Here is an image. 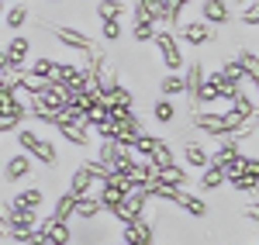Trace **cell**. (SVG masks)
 <instances>
[{"instance_id":"33","label":"cell","mask_w":259,"mask_h":245,"mask_svg":"<svg viewBox=\"0 0 259 245\" xmlns=\"http://www.w3.org/2000/svg\"><path fill=\"white\" fill-rule=\"evenodd\" d=\"M118 245H124V242H118Z\"/></svg>"},{"instance_id":"4","label":"cell","mask_w":259,"mask_h":245,"mask_svg":"<svg viewBox=\"0 0 259 245\" xmlns=\"http://www.w3.org/2000/svg\"><path fill=\"white\" fill-rule=\"evenodd\" d=\"M177 28H180V41L183 45H194V48H200V45H207V41L214 38V28L204 24V21H183Z\"/></svg>"},{"instance_id":"6","label":"cell","mask_w":259,"mask_h":245,"mask_svg":"<svg viewBox=\"0 0 259 245\" xmlns=\"http://www.w3.org/2000/svg\"><path fill=\"white\" fill-rule=\"evenodd\" d=\"M31 169H35L31 156H28V152H18V156H11V159L4 163V180H7V183H21V180L31 176Z\"/></svg>"},{"instance_id":"30","label":"cell","mask_w":259,"mask_h":245,"mask_svg":"<svg viewBox=\"0 0 259 245\" xmlns=\"http://www.w3.org/2000/svg\"><path fill=\"white\" fill-rule=\"evenodd\" d=\"M235 4H242V7H245V4H256V0H235Z\"/></svg>"},{"instance_id":"23","label":"cell","mask_w":259,"mask_h":245,"mask_svg":"<svg viewBox=\"0 0 259 245\" xmlns=\"http://www.w3.org/2000/svg\"><path fill=\"white\" fill-rule=\"evenodd\" d=\"M121 14H124V4H121V0H97V18L100 21L121 18Z\"/></svg>"},{"instance_id":"27","label":"cell","mask_w":259,"mask_h":245,"mask_svg":"<svg viewBox=\"0 0 259 245\" xmlns=\"http://www.w3.org/2000/svg\"><path fill=\"white\" fill-rule=\"evenodd\" d=\"M232 186L239 190V193H249V197H256V173H245V176H235Z\"/></svg>"},{"instance_id":"19","label":"cell","mask_w":259,"mask_h":245,"mask_svg":"<svg viewBox=\"0 0 259 245\" xmlns=\"http://www.w3.org/2000/svg\"><path fill=\"white\" fill-rule=\"evenodd\" d=\"M204 76H207V73H204L200 59H194V62H190V69H187V76H183V93H194L200 83H204Z\"/></svg>"},{"instance_id":"8","label":"cell","mask_w":259,"mask_h":245,"mask_svg":"<svg viewBox=\"0 0 259 245\" xmlns=\"http://www.w3.org/2000/svg\"><path fill=\"white\" fill-rule=\"evenodd\" d=\"M52 35H56V38H59L62 45H66V48H83L87 56H90V52L97 48V45L87 38L83 31H73V28H52Z\"/></svg>"},{"instance_id":"2","label":"cell","mask_w":259,"mask_h":245,"mask_svg":"<svg viewBox=\"0 0 259 245\" xmlns=\"http://www.w3.org/2000/svg\"><path fill=\"white\" fill-rule=\"evenodd\" d=\"M14 131H18L14 142H18L31 159H38V163H45V166H56L59 152H56V145L49 142V138H41L38 131H31V128H14Z\"/></svg>"},{"instance_id":"20","label":"cell","mask_w":259,"mask_h":245,"mask_svg":"<svg viewBox=\"0 0 259 245\" xmlns=\"http://www.w3.org/2000/svg\"><path fill=\"white\" fill-rule=\"evenodd\" d=\"M177 204L183 207L187 214H194V218H204V214H207V204L200 201L197 193H180V201H177Z\"/></svg>"},{"instance_id":"15","label":"cell","mask_w":259,"mask_h":245,"mask_svg":"<svg viewBox=\"0 0 259 245\" xmlns=\"http://www.w3.org/2000/svg\"><path fill=\"white\" fill-rule=\"evenodd\" d=\"M52 69H56V59H52V56H41V59H35L31 66H24V73L35 76V80H52Z\"/></svg>"},{"instance_id":"29","label":"cell","mask_w":259,"mask_h":245,"mask_svg":"<svg viewBox=\"0 0 259 245\" xmlns=\"http://www.w3.org/2000/svg\"><path fill=\"white\" fill-rule=\"evenodd\" d=\"M239 24L242 28H256V4H245V7H242Z\"/></svg>"},{"instance_id":"1","label":"cell","mask_w":259,"mask_h":245,"mask_svg":"<svg viewBox=\"0 0 259 245\" xmlns=\"http://www.w3.org/2000/svg\"><path fill=\"white\" fill-rule=\"evenodd\" d=\"M190 124L200 128L207 138H228V135H239L242 121L235 114H221V111H194L190 114Z\"/></svg>"},{"instance_id":"18","label":"cell","mask_w":259,"mask_h":245,"mask_svg":"<svg viewBox=\"0 0 259 245\" xmlns=\"http://www.w3.org/2000/svg\"><path fill=\"white\" fill-rule=\"evenodd\" d=\"M90 186H94L90 169H87V166H83V169H76V173H73V180H69V193H73V197H83Z\"/></svg>"},{"instance_id":"24","label":"cell","mask_w":259,"mask_h":245,"mask_svg":"<svg viewBox=\"0 0 259 245\" xmlns=\"http://www.w3.org/2000/svg\"><path fill=\"white\" fill-rule=\"evenodd\" d=\"M159 90H162V97H177V93H183V76H180V73L162 76V80H159Z\"/></svg>"},{"instance_id":"21","label":"cell","mask_w":259,"mask_h":245,"mask_svg":"<svg viewBox=\"0 0 259 245\" xmlns=\"http://www.w3.org/2000/svg\"><path fill=\"white\" fill-rule=\"evenodd\" d=\"M152 118H156L159 124H173L177 121V107L166 101V97H159V101L152 104Z\"/></svg>"},{"instance_id":"10","label":"cell","mask_w":259,"mask_h":245,"mask_svg":"<svg viewBox=\"0 0 259 245\" xmlns=\"http://www.w3.org/2000/svg\"><path fill=\"white\" fill-rule=\"evenodd\" d=\"M41 201H45V190L28 186V190H18V193L11 197V207H21V211H38Z\"/></svg>"},{"instance_id":"7","label":"cell","mask_w":259,"mask_h":245,"mask_svg":"<svg viewBox=\"0 0 259 245\" xmlns=\"http://www.w3.org/2000/svg\"><path fill=\"white\" fill-rule=\"evenodd\" d=\"M124 245H152V225L145 218H132L124 225Z\"/></svg>"},{"instance_id":"31","label":"cell","mask_w":259,"mask_h":245,"mask_svg":"<svg viewBox=\"0 0 259 245\" xmlns=\"http://www.w3.org/2000/svg\"><path fill=\"white\" fill-rule=\"evenodd\" d=\"M49 4H62V0H49Z\"/></svg>"},{"instance_id":"22","label":"cell","mask_w":259,"mask_h":245,"mask_svg":"<svg viewBox=\"0 0 259 245\" xmlns=\"http://www.w3.org/2000/svg\"><path fill=\"white\" fill-rule=\"evenodd\" d=\"M149 166L152 169H162V166H173V149L166 142H156V149H152V156H149Z\"/></svg>"},{"instance_id":"28","label":"cell","mask_w":259,"mask_h":245,"mask_svg":"<svg viewBox=\"0 0 259 245\" xmlns=\"http://www.w3.org/2000/svg\"><path fill=\"white\" fill-rule=\"evenodd\" d=\"M156 142H159V138H152V135H145V131H142V135H135V152H142V156H152V149H156Z\"/></svg>"},{"instance_id":"5","label":"cell","mask_w":259,"mask_h":245,"mask_svg":"<svg viewBox=\"0 0 259 245\" xmlns=\"http://www.w3.org/2000/svg\"><path fill=\"white\" fill-rule=\"evenodd\" d=\"M200 21L211 24V28H221L232 21V7L228 0H200Z\"/></svg>"},{"instance_id":"32","label":"cell","mask_w":259,"mask_h":245,"mask_svg":"<svg viewBox=\"0 0 259 245\" xmlns=\"http://www.w3.org/2000/svg\"><path fill=\"white\" fill-rule=\"evenodd\" d=\"M45 245H56V242H49V238H45Z\"/></svg>"},{"instance_id":"14","label":"cell","mask_w":259,"mask_h":245,"mask_svg":"<svg viewBox=\"0 0 259 245\" xmlns=\"http://www.w3.org/2000/svg\"><path fill=\"white\" fill-rule=\"evenodd\" d=\"M225 183V169H221L214 159L204 166V176H200V190H218V186Z\"/></svg>"},{"instance_id":"11","label":"cell","mask_w":259,"mask_h":245,"mask_svg":"<svg viewBox=\"0 0 259 245\" xmlns=\"http://www.w3.org/2000/svg\"><path fill=\"white\" fill-rule=\"evenodd\" d=\"M232 114H235L242 124L252 121V118H256V101H252V97H245V93L239 90V93L232 97Z\"/></svg>"},{"instance_id":"12","label":"cell","mask_w":259,"mask_h":245,"mask_svg":"<svg viewBox=\"0 0 259 245\" xmlns=\"http://www.w3.org/2000/svg\"><path fill=\"white\" fill-rule=\"evenodd\" d=\"M183 159H187V166H194V169H204V166L211 163V152L200 142H187L183 145Z\"/></svg>"},{"instance_id":"26","label":"cell","mask_w":259,"mask_h":245,"mask_svg":"<svg viewBox=\"0 0 259 245\" xmlns=\"http://www.w3.org/2000/svg\"><path fill=\"white\" fill-rule=\"evenodd\" d=\"M100 38H104V41H118L121 38V18L100 21Z\"/></svg>"},{"instance_id":"3","label":"cell","mask_w":259,"mask_h":245,"mask_svg":"<svg viewBox=\"0 0 259 245\" xmlns=\"http://www.w3.org/2000/svg\"><path fill=\"white\" fill-rule=\"evenodd\" d=\"M152 41H156V48L162 52V62H166V69H169V73H180V69H183V52H180L177 35H173V31H166V28H156Z\"/></svg>"},{"instance_id":"17","label":"cell","mask_w":259,"mask_h":245,"mask_svg":"<svg viewBox=\"0 0 259 245\" xmlns=\"http://www.w3.org/2000/svg\"><path fill=\"white\" fill-rule=\"evenodd\" d=\"M28 18H31V14H28V7H24V4H14V7L7 11V18H4V24H7V28H11V31L18 35L21 28L28 24Z\"/></svg>"},{"instance_id":"16","label":"cell","mask_w":259,"mask_h":245,"mask_svg":"<svg viewBox=\"0 0 259 245\" xmlns=\"http://www.w3.org/2000/svg\"><path fill=\"white\" fill-rule=\"evenodd\" d=\"M73 204H76V197L66 190L59 201H56V207H52V218H49V221H69V218H73Z\"/></svg>"},{"instance_id":"9","label":"cell","mask_w":259,"mask_h":245,"mask_svg":"<svg viewBox=\"0 0 259 245\" xmlns=\"http://www.w3.org/2000/svg\"><path fill=\"white\" fill-rule=\"evenodd\" d=\"M152 180H159V183H166V186H177V190H183V186L190 183V173L183 169V166H162V169H156V176Z\"/></svg>"},{"instance_id":"13","label":"cell","mask_w":259,"mask_h":245,"mask_svg":"<svg viewBox=\"0 0 259 245\" xmlns=\"http://www.w3.org/2000/svg\"><path fill=\"white\" fill-rule=\"evenodd\" d=\"M73 214H76L80 221H97V214H100L97 197H90V193H83V197H76V204H73Z\"/></svg>"},{"instance_id":"25","label":"cell","mask_w":259,"mask_h":245,"mask_svg":"<svg viewBox=\"0 0 259 245\" xmlns=\"http://www.w3.org/2000/svg\"><path fill=\"white\" fill-rule=\"evenodd\" d=\"M156 28H159V24H152V21H135V28H132V38H135V41H152Z\"/></svg>"}]
</instances>
